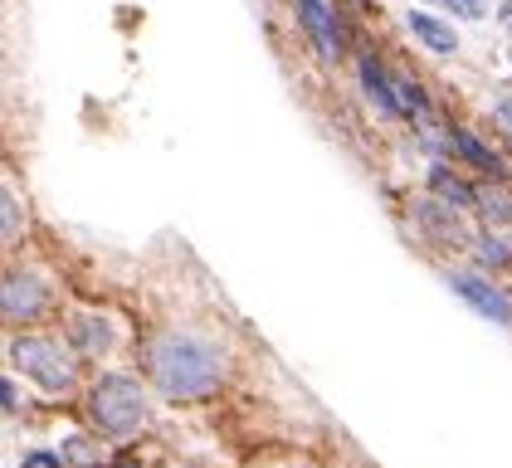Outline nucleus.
Segmentation results:
<instances>
[{
  "label": "nucleus",
  "instance_id": "obj_1",
  "mask_svg": "<svg viewBox=\"0 0 512 468\" xmlns=\"http://www.w3.org/2000/svg\"><path fill=\"white\" fill-rule=\"evenodd\" d=\"M147 381L171 405H200L225 386V351L191 327H161L142 347Z\"/></svg>",
  "mask_w": 512,
  "mask_h": 468
},
{
  "label": "nucleus",
  "instance_id": "obj_4",
  "mask_svg": "<svg viewBox=\"0 0 512 468\" xmlns=\"http://www.w3.org/2000/svg\"><path fill=\"white\" fill-rule=\"evenodd\" d=\"M54 308V288L40 269H10L5 283H0V312L10 327H30L40 322L44 312Z\"/></svg>",
  "mask_w": 512,
  "mask_h": 468
},
{
  "label": "nucleus",
  "instance_id": "obj_12",
  "mask_svg": "<svg viewBox=\"0 0 512 468\" xmlns=\"http://www.w3.org/2000/svg\"><path fill=\"white\" fill-rule=\"evenodd\" d=\"M405 25H410V35L420 39L430 54H454V49H459V35H454L439 15H430V10H410Z\"/></svg>",
  "mask_w": 512,
  "mask_h": 468
},
{
  "label": "nucleus",
  "instance_id": "obj_10",
  "mask_svg": "<svg viewBox=\"0 0 512 468\" xmlns=\"http://www.w3.org/2000/svg\"><path fill=\"white\" fill-rule=\"evenodd\" d=\"M69 347L79 356H108L113 351V322L103 312H79L69 322Z\"/></svg>",
  "mask_w": 512,
  "mask_h": 468
},
{
  "label": "nucleus",
  "instance_id": "obj_18",
  "mask_svg": "<svg viewBox=\"0 0 512 468\" xmlns=\"http://www.w3.org/2000/svg\"><path fill=\"white\" fill-rule=\"evenodd\" d=\"M25 468H69L64 454H25Z\"/></svg>",
  "mask_w": 512,
  "mask_h": 468
},
{
  "label": "nucleus",
  "instance_id": "obj_13",
  "mask_svg": "<svg viewBox=\"0 0 512 468\" xmlns=\"http://www.w3.org/2000/svg\"><path fill=\"white\" fill-rule=\"evenodd\" d=\"M478 215L488 230H508L512 225V186L508 181H483L478 186Z\"/></svg>",
  "mask_w": 512,
  "mask_h": 468
},
{
  "label": "nucleus",
  "instance_id": "obj_14",
  "mask_svg": "<svg viewBox=\"0 0 512 468\" xmlns=\"http://www.w3.org/2000/svg\"><path fill=\"white\" fill-rule=\"evenodd\" d=\"M473 259H478L483 273H508L512 269V244L498 230H483L473 239Z\"/></svg>",
  "mask_w": 512,
  "mask_h": 468
},
{
  "label": "nucleus",
  "instance_id": "obj_15",
  "mask_svg": "<svg viewBox=\"0 0 512 468\" xmlns=\"http://www.w3.org/2000/svg\"><path fill=\"white\" fill-rule=\"evenodd\" d=\"M395 93H400V108L405 117L420 127V122H430V93H425V83L415 74H395Z\"/></svg>",
  "mask_w": 512,
  "mask_h": 468
},
{
  "label": "nucleus",
  "instance_id": "obj_16",
  "mask_svg": "<svg viewBox=\"0 0 512 468\" xmlns=\"http://www.w3.org/2000/svg\"><path fill=\"white\" fill-rule=\"evenodd\" d=\"M20 239V200H15V186H5V249H15Z\"/></svg>",
  "mask_w": 512,
  "mask_h": 468
},
{
  "label": "nucleus",
  "instance_id": "obj_17",
  "mask_svg": "<svg viewBox=\"0 0 512 468\" xmlns=\"http://www.w3.org/2000/svg\"><path fill=\"white\" fill-rule=\"evenodd\" d=\"M493 127H498V132L512 142V98H503V103L493 108Z\"/></svg>",
  "mask_w": 512,
  "mask_h": 468
},
{
  "label": "nucleus",
  "instance_id": "obj_11",
  "mask_svg": "<svg viewBox=\"0 0 512 468\" xmlns=\"http://www.w3.org/2000/svg\"><path fill=\"white\" fill-rule=\"evenodd\" d=\"M430 195H439L454 210H478V186H469L459 171H449V161H430Z\"/></svg>",
  "mask_w": 512,
  "mask_h": 468
},
{
  "label": "nucleus",
  "instance_id": "obj_5",
  "mask_svg": "<svg viewBox=\"0 0 512 468\" xmlns=\"http://www.w3.org/2000/svg\"><path fill=\"white\" fill-rule=\"evenodd\" d=\"M444 283L469 303L478 317H488V322H498V327H512V298L488 278V273H478V269H449L444 273Z\"/></svg>",
  "mask_w": 512,
  "mask_h": 468
},
{
  "label": "nucleus",
  "instance_id": "obj_9",
  "mask_svg": "<svg viewBox=\"0 0 512 468\" xmlns=\"http://www.w3.org/2000/svg\"><path fill=\"white\" fill-rule=\"evenodd\" d=\"M449 156L464 161V166H473V171L488 176V181H503V156L493 152L473 127H449Z\"/></svg>",
  "mask_w": 512,
  "mask_h": 468
},
{
  "label": "nucleus",
  "instance_id": "obj_7",
  "mask_svg": "<svg viewBox=\"0 0 512 468\" xmlns=\"http://www.w3.org/2000/svg\"><path fill=\"white\" fill-rule=\"evenodd\" d=\"M293 15H298V25H303L308 44L317 49V59L337 64V59L347 54V35H342V20H337V10H332L327 0H293Z\"/></svg>",
  "mask_w": 512,
  "mask_h": 468
},
{
  "label": "nucleus",
  "instance_id": "obj_20",
  "mask_svg": "<svg viewBox=\"0 0 512 468\" xmlns=\"http://www.w3.org/2000/svg\"><path fill=\"white\" fill-rule=\"evenodd\" d=\"M449 5H454L464 20H478V15H483V0H449Z\"/></svg>",
  "mask_w": 512,
  "mask_h": 468
},
{
  "label": "nucleus",
  "instance_id": "obj_6",
  "mask_svg": "<svg viewBox=\"0 0 512 468\" xmlns=\"http://www.w3.org/2000/svg\"><path fill=\"white\" fill-rule=\"evenodd\" d=\"M415 225H420V234H425L430 244H444V249H473V239H478V234L464 225V210L444 205L439 195H420V200H415Z\"/></svg>",
  "mask_w": 512,
  "mask_h": 468
},
{
  "label": "nucleus",
  "instance_id": "obj_8",
  "mask_svg": "<svg viewBox=\"0 0 512 468\" xmlns=\"http://www.w3.org/2000/svg\"><path fill=\"white\" fill-rule=\"evenodd\" d=\"M356 74H361L366 98L381 108V117H391V122H400V117H405V108H400V93H395V74L381 64V54H376V49H361V54H356Z\"/></svg>",
  "mask_w": 512,
  "mask_h": 468
},
{
  "label": "nucleus",
  "instance_id": "obj_3",
  "mask_svg": "<svg viewBox=\"0 0 512 468\" xmlns=\"http://www.w3.org/2000/svg\"><path fill=\"white\" fill-rule=\"evenodd\" d=\"M79 351L64 347L59 337H15L10 342V366L25 371L44 395H74L79 390Z\"/></svg>",
  "mask_w": 512,
  "mask_h": 468
},
{
  "label": "nucleus",
  "instance_id": "obj_2",
  "mask_svg": "<svg viewBox=\"0 0 512 468\" xmlns=\"http://www.w3.org/2000/svg\"><path fill=\"white\" fill-rule=\"evenodd\" d=\"M83 410H88V425L103 439H132L152 420V400H147L142 381H132V376H98L88 386Z\"/></svg>",
  "mask_w": 512,
  "mask_h": 468
},
{
  "label": "nucleus",
  "instance_id": "obj_19",
  "mask_svg": "<svg viewBox=\"0 0 512 468\" xmlns=\"http://www.w3.org/2000/svg\"><path fill=\"white\" fill-rule=\"evenodd\" d=\"M20 410V386H15V376H5V415H15Z\"/></svg>",
  "mask_w": 512,
  "mask_h": 468
},
{
  "label": "nucleus",
  "instance_id": "obj_21",
  "mask_svg": "<svg viewBox=\"0 0 512 468\" xmlns=\"http://www.w3.org/2000/svg\"><path fill=\"white\" fill-rule=\"evenodd\" d=\"M430 5H449V0H430Z\"/></svg>",
  "mask_w": 512,
  "mask_h": 468
}]
</instances>
